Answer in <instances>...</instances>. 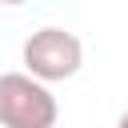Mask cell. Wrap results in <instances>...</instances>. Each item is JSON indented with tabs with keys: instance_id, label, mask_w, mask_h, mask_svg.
Wrapping results in <instances>:
<instances>
[{
	"instance_id": "1",
	"label": "cell",
	"mask_w": 128,
	"mask_h": 128,
	"mask_svg": "<svg viewBox=\"0 0 128 128\" xmlns=\"http://www.w3.org/2000/svg\"><path fill=\"white\" fill-rule=\"evenodd\" d=\"M24 72L40 84H56V80H72L84 64V44L76 32L68 28H40L24 40L20 48Z\"/></svg>"
},
{
	"instance_id": "2",
	"label": "cell",
	"mask_w": 128,
	"mask_h": 128,
	"mask_svg": "<svg viewBox=\"0 0 128 128\" xmlns=\"http://www.w3.org/2000/svg\"><path fill=\"white\" fill-rule=\"evenodd\" d=\"M56 96L28 72H0V128H56Z\"/></svg>"
},
{
	"instance_id": "3",
	"label": "cell",
	"mask_w": 128,
	"mask_h": 128,
	"mask_svg": "<svg viewBox=\"0 0 128 128\" xmlns=\"http://www.w3.org/2000/svg\"><path fill=\"white\" fill-rule=\"evenodd\" d=\"M0 4H24V0H0Z\"/></svg>"
}]
</instances>
